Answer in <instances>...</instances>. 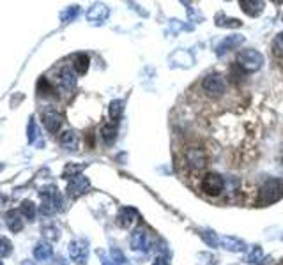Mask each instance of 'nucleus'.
<instances>
[{
	"mask_svg": "<svg viewBox=\"0 0 283 265\" xmlns=\"http://www.w3.org/2000/svg\"><path fill=\"white\" fill-rule=\"evenodd\" d=\"M283 198V180L280 179H267L258 191L260 205H271Z\"/></svg>",
	"mask_w": 283,
	"mask_h": 265,
	"instance_id": "obj_1",
	"label": "nucleus"
},
{
	"mask_svg": "<svg viewBox=\"0 0 283 265\" xmlns=\"http://www.w3.org/2000/svg\"><path fill=\"white\" fill-rule=\"evenodd\" d=\"M237 64L248 73H255L262 67L264 64V55L258 53L257 50H241L239 55H237Z\"/></svg>",
	"mask_w": 283,
	"mask_h": 265,
	"instance_id": "obj_2",
	"label": "nucleus"
},
{
	"mask_svg": "<svg viewBox=\"0 0 283 265\" xmlns=\"http://www.w3.org/2000/svg\"><path fill=\"white\" fill-rule=\"evenodd\" d=\"M202 88H204V92L209 95V98L218 99L225 94V90H227V83H225L223 76L209 75V76H205L204 82H202Z\"/></svg>",
	"mask_w": 283,
	"mask_h": 265,
	"instance_id": "obj_3",
	"label": "nucleus"
},
{
	"mask_svg": "<svg viewBox=\"0 0 283 265\" xmlns=\"http://www.w3.org/2000/svg\"><path fill=\"white\" fill-rule=\"evenodd\" d=\"M225 189V180L220 174H207L202 179V191L209 197H218Z\"/></svg>",
	"mask_w": 283,
	"mask_h": 265,
	"instance_id": "obj_4",
	"label": "nucleus"
},
{
	"mask_svg": "<svg viewBox=\"0 0 283 265\" xmlns=\"http://www.w3.org/2000/svg\"><path fill=\"white\" fill-rule=\"evenodd\" d=\"M69 255L78 265H83L87 262V256H89L87 243H83V240H75V243H71L69 244Z\"/></svg>",
	"mask_w": 283,
	"mask_h": 265,
	"instance_id": "obj_5",
	"label": "nucleus"
},
{
	"mask_svg": "<svg viewBox=\"0 0 283 265\" xmlns=\"http://www.w3.org/2000/svg\"><path fill=\"white\" fill-rule=\"evenodd\" d=\"M243 43H244V37L239 36V34H234V36L225 37V39L216 46V55H218V57H223L225 53L228 52V50H234V48H237V46H241Z\"/></svg>",
	"mask_w": 283,
	"mask_h": 265,
	"instance_id": "obj_6",
	"label": "nucleus"
},
{
	"mask_svg": "<svg viewBox=\"0 0 283 265\" xmlns=\"http://www.w3.org/2000/svg\"><path fill=\"white\" fill-rule=\"evenodd\" d=\"M186 159H188V164L193 168H204L207 164V157H205V152L202 149H190L186 152Z\"/></svg>",
	"mask_w": 283,
	"mask_h": 265,
	"instance_id": "obj_7",
	"label": "nucleus"
},
{
	"mask_svg": "<svg viewBox=\"0 0 283 265\" xmlns=\"http://www.w3.org/2000/svg\"><path fill=\"white\" fill-rule=\"evenodd\" d=\"M147 243H149V235L145 228H138L133 232L131 235V248L136 251H147Z\"/></svg>",
	"mask_w": 283,
	"mask_h": 265,
	"instance_id": "obj_8",
	"label": "nucleus"
},
{
	"mask_svg": "<svg viewBox=\"0 0 283 265\" xmlns=\"http://www.w3.org/2000/svg\"><path fill=\"white\" fill-rule=\"evenodd\" d=\"M136 220H138V210L133 209V207H124V209H121V212H119V225H121L122 228H129Z\"/></svg>",
	"mask_w": 283,
	"mask_h": 265,
	"instance_id": "obj_9",
	"label": "nucleus"
},
{
	"mask_svg": "<svg viewBox=\"0 0 283 265\" xmlns=\"http://www.w3.org/2000/svg\"><path fill=\"white\" fill-rule=\"evenodd\" d=\"M87 187H89V180H87L85 177L78 175V177H75V179L71 180V184H69V187H67V191H69V197L76 198V197H80V195L85 193Z\"/></svg>",
	"mask_w": 283,
	"mask_h": 265,
	"instance_id": "obj_10",
	"label": "nucleus"
},
{
	"mask_svg": "<svg viewBox=\"0 0 283 265\" xmlns=\"http://www.w3.org/2000/svg\"><path fill=\"white\" fill-rule=\"evenodd\" d=\"M108 18V7L106 6H101V4H98V6H94L92 9L89 11V14H87V20L90 23H94V25H99V23H103Z\"/></svg>",
	"mask_w": 283,
	"mask_h": 265,
	"instance_id": "obj_11",
	"label": "nucleus"
},
{
	"mask_svg": "<svg viewBox=\"0 0 283 265\" xmlns=\"http://www.w3.org/2000/svg\"><path fill=\"white\" fill-rule=\"evenodd\" d=\"M264 6H266V4H264L262 0H243V2H241V9H243L248 16H258L264 11Z\"/></svg>",
	"mask_w": 283,
	"mask_h": 265,
	"instance_id": "obj_12",
	"label": "nucleus"
},
{
	"mask_svg": "<svg viewBox=\"0 0 283 265\" xmlns=\"http://www.w3.org/2000/svg\"><path fill=\"white\" fill-rule=\"evenodd\" d=\"M43 122H44V126H46L48 131L55 133L57 129L60 128L62 117H60V115L57 113L55 110H48V111H44V115H43Z\"/></svg>",
	"mask_w": 283,
	"mask_h": 265,
	"instance_id": "obj_13",
	"label": "nucleus"
},
{
	"mask_svg": "<svg viewBox=\"0 0 283 265\" xmlns=\"http://www.w3.org/2000/svg\"><path fill=\"white\" fill-rule=\"evenodd\" d=\"M221 246L232 253H241L246 249V244L241 239H235V237H221Z\"/></svg>",
	"mask_w": 283,
	"mask_h": 265,
	"instance_id": "obj_14",
	"label": "nucleus"
},
{
	"mask_svg": "<svg viewBox=\"0 0 283 265\" xmlns=\"http://www.w3.org/2000/svg\"><path fill=\"white\" fill-rule=\"evenodd\" d=\"M60 143H62L67 151H76V149H78V134L73 131H66L60 136Z\"/></svg>",
	"mask_w": 283,
	"mask_h": 265,
	"instance_id": "obj_15",
	"label": "nucleus"
},
{
	"mask_svg": "<svg viewBox=\"0 0 283 265\" xmlns=\"http://www.w3.org/2000/svg\"><path fill=\"white\" fill-rule=\"evenodd\" d=\"M115 136H117V126L113 122H108V124H105L101 128V138L105 143H112L115 140Z\"/></svg>",
	"mask_w": 283,
	"mask_h": 265,
	"instance_id": "obj_16",
	"label": "nucleus"
},
{
	"mask_svg": "<svg viewBox=\"0 0 283 265\" xmlns=\"http://www.w3.org/2000/svg\"><path fill=\"white\" fill-rule=\"evenodd\" d=\"M75 71L78 73V75H85L87 69H89V57L85 55V53H80V55L75 57Z\"/></svg>",
	"mask_w": 283,
	"mask_h": 265,
	"instance_id": "obj_17",
	"label": "nucleus"
},
{
	"mask_svg": "<svg viewBox=\"0 0 283 265\" xmlns=\"http://www.w3.org/2000/svg\"><path fill=\"white\" fill-rule=\"evenodd\" d=\"M59 82L64 88H71V87H75L76 78L71 73V69H62V73H60V76H59Z\"/></svg>",
	"mask_w": 283,
	"mask_h": 265,
	"instance_id": "obj_18",
	"label": "nucleus"
},
{
	"mask_svg": "<svg viewBox=\"0 0 283 265\" xmlns=\"http://www.w3.org/2000/svg\"><path fill=\"white\" fill-rule=\"evenodd\" d=\"M200 237L204 239V243L209 244L211 248H218V246L221 244V239L216 235V233L213 232V230H202V232H200Z\"/></svg>",
	"mask_w": 283,
	"mask_h": 265,
	"instance_id": "obj_19",
	"label": "nucleus"
},
{
	"mask_svg": "<svg viewBox=\"0 0 283 265\" xmlns=\"http://www.w3.org/2000/svg\"><path fill=\"white\" fill-rule=\"evenodd\" d=\"M214 23H216L218 27H234V29L243 25L239 20H235V18H228V16H225V14H218V16L214 18Z\"/></svg>",
	"mask_w": 283,
	"mask_h": 265,
	"instance_id": "obj_20",
	"label": "nucleus"
},
{
	"mask_svg": "<svg viewBox=\"0 0 283 265\" xmlns=\"http://www.w3.org/2000/svg\"><path fill=\"white\" fill-rule=\"evenodd\" d=\"M122 110H124V103L119 99V101H112L110 105V117L112 121H119V117L122 115Z\"/></svg>",
	"mask_w": 283,
	"mask_h": 265,
	"instance_id": "obj_21",
	"label": "nucleus"
},
{
	"mask_svg": "<svg viewBox=\"0 0 283 265\" xmlns=\"http://www.w3.org/2000/svg\"><path fill=\"white\" fill-rule=\"evenodd\" d=\"M273 53H274V57H278V59H283V32L278 34V36L274 37V41H273Z\"/></svg>",
	"mask_w": 283,
	"mask_h": 265,
	"instance_id": "obj_22",
	"label": "nucleus"
},
{
	"mask_svg": "<svg viewBox=\"0 0 283 265\" xmlns=\"http://www.w3.org/2000/svg\"><path fill=\"white\" fill-rule=\"evenodd\" d=\"M52 255V248H50L48 244H39L36 249V256L37 258H48V256Z\"/></svg>",
	"mask_w": 283,
	"mask_h": 265,
	"instance_id": "obj_23",
	"label": "nucleus"
},
{
	"mask_svg": "<svg viewBox=\"0 0 283 265\" xmlns=\"http://www.w3.org/2000/svg\"><path fill=\"white\" fill-rule=\"evenodd\" d=\"M11 253V243L4 237H0V256L4 255H9Z\"/></svg>",
	"mask_w": 283,
	"mask_h": 265,
	"instance_id": "obj_24",
	"label": "nucleus"
},
{
	"mask_svg": "<svg viewBox=\"0 0 283 265\" xmlns=\"http://www.w3.org/2000/svg\"><path fill=\"white\" fill-rule=\"evenodd\" d=\"M260 256H262V249H260V246H255L253 251H251V255L248 256V262H250V263H255V262H257V260L260 258Z\"/></svg>",
	"mask_w": 283,
	"mask_h": 265,
	"instance_id": "obj_25",
	"label": "nucleus"
},
{
	"mask_svg": "<svg viewBox=\"0 0 283 265\" xmlns=\"http://www.w3.org/2000/svg\"><path fill=\"white\" fill-rule=\"evenodd\" d=\"M152 265H170V263H168L167 258H163V256H158V258L154 260V263H152Z\"/></svg>",
	"mask_w": 283,
	"mask_h": 265,
	"instance_id": "obj_26",
	"label": "nucleus"
},
{
	"mask_svg": "<svg viewBox=\"0 0 283 265\" xmlns=\"http://www.w3.org/2000/svg\"><path fill=\"white\" fill-rule=\"evenodd\" d=\"M280 265H283V258H281V262H280Z\"/></svg>",
	"mask_w": 283,
	"mask_h": 265,
	"instance_id": "obj_27",
	"label": "nucleus"
},
{
	"mask_svg": "<svg viewBox=\"0 0 283 265\" xmlns=\"http://www.w3.org/2000/svg\"><path fill=\"white\" fill-rule=\"evenodd\" d=\"M281 161H283V154H281Z\"/></svg>",
	"mask_w": 283,
	"mask_h": 265,
	"instance_id": "obj_28",
	"label": "nucleus"
},
{
	"mask_svg": "<svg viewBox=\"0 0 283 265\" xmlns=\"http://www.w3.org/2000/svg\"><path fill=\"white\" fill-rule=\"evenodd\" d=\"M0 265H2V263H0Z\"/></svg>",
	"mask_w": 283,
	"mask_h": 265,
	"instance_id": "obj_29",
	"label": "nucleus"
}]
</instances>
